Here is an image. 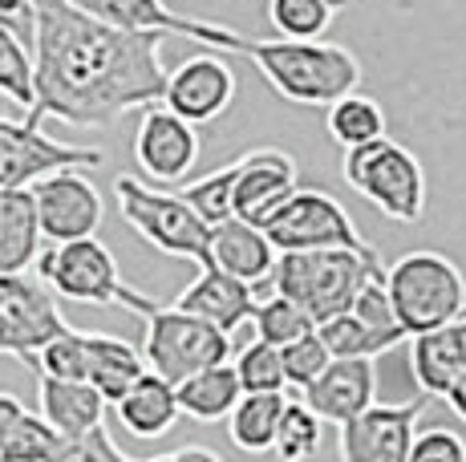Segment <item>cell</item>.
<instances>
[{"label": "cell", "instance_id": "obj_1", "mask_svg": "<svg viewBox=\"0 0 466 462\" xmlns=\"http://www.w3.org/2000/svg\"><path fill=\"white\" fill-rule=\"evenodd\" d=\"M37 5V110L77 130H106L130 110L158 105L167 94L158 33H130L82 13L69 0Z\"/></svg>", "mask_w": 466, "mask_h": 462}, {"label": "cell", "instance_id": "obj_2", "mask_svg": "<svg viewBox=\"0 0 466 462\" xmlns=\"http://www.w3.org/2000/svg\"><path fill=\"white\" fill-rule=\"evenodd\" d=\"M239 57L256 61L264 82L292 105H333L361 85V61L337 41H256L239 33Z\"/></svg>", "mask_w": 466, "mask_h": 462}, {"label": "cell", "instance_id": "obj_3", "mask_svg": "<svg viewBox=\"0 0 466 462\" xmlns=\"http://www.w3.org/2000/svg\"><path fill=\"white\" fill-rule=\"evenodd\" d=\"M385 264L373 247H325V252H280L272 272V292L297 300L317 325L349 313Z\"/></svg>", "mask_w": 466, "mask_h": 462}, {"label": "cell", "instance_id": "obj_4", "mask_svg": "<svg viewBox=\"0 0 466 462\" xmlns=\"http://www.w3.org/2000/svg\"><path fill=\"white\" fill-rule=\"evenodd\" d=\"M37 276L57 292L61 300L74 305H97V308H127V313L147 321L158 308V300L142 296L130 288L118 272L114 252L97 236L69 239V244H49V252L37 256Z\"/></svg>", "mask_w": 466, "mask_h": 462}, {"label": "cell", "instance_id": "obj_5", "mask_svg": "<svg viewBox=\"0 0 466 462\" xmlns=\"http://www.w3.org/2000/svg\"><path fill=\"white\" fill-rule=\"evenodd\" d=\"M114 199H118V216L127 219V227L138 231L155 252L211 268V224L178 191H158L134 175H118Z\"/></svg>", "mask_w": 466, "mask_h": 462}, {"label": "cell", "instance_id": "obj_6", "mask_svg": "<svg viewBox=\"0 0 466 462\" xmlns=\"http://www.w3.org/2000/svg\"><path fill=\"white\" fill-rule=\"evenodd\" d=\"M385 288L398 308V321L410 336L462 321L466 313V280L459 264L442 252H406L385 268Z\"/></svg>", "mask_w": 466, "mask_h": 462}, {"label": "cell", "instance_id": "obj_7", "mask_svg": "<svg viewBox=\"0 0 466 462\" xmlns=\"http://www.w3.org/2000/svg\"><path fill=\"white\" fill-rule=\"evenodd\" d=\"M340 175L361 199H370L393 224H422L426 216V171L414 150H406L390 135L353 146L340 158Z\"/></svg>", "mask_w": 466, "mask_h": 462}, {"label": "cell", "instance_id": "obj_8", "mask_svg": "<svg viewBox=\"0 0 466 462\" xmlns=\"http://www.w3.org/2000/svg\"><path fill=\"white\" fill-rule=\"evenodd\" d=\"M142 357L147 369L167 377L170 386L195 377V373L211 366H228L231 361V336L199 316L183 313L178 305H158L147 316V341H142Z\"/></svg>", "mask_w": 466, "mask_h": 462}, {"label": "cell", "instance_id": "obj_9", "mask_svg": "<svg viewBox=\"0 0 466 462\" xmlns=\"http://www.w3.org/2000/svg\"><path fill=\"white\" fill-rule=\"evenodd\" d=\"M57 300L61 296L41 276H0V353L37 373L41 349L69 328Z\"/></svg>", "mask_w": 466, "mask_h": 462}, {"label": "cell", "instance_id": "obj_10", "mask_svg": "<svg viewBox=\"0 0 466 462\" xmlns=\"http://www.w3.org/2000/svg\"><path fill=\"white\" fill-rule=\"evenodd\" d=\"M102 163L97 146L49 138L37 118H0V186H33L57 171H97Z\"/></svg>", "mask_w": 466, "mask_h": 462}, {"label": "cell", "instance_id": "obj_11", "mask_svg": "<svg viewBox=\"0 0 466 462\" xmlns=\"http://www.w3.org/2000/svg\"><path fill=\"white\" fill-rule=\"evenodd\" d=\"M276 252H325V247H370L349 211L329 191H300L264 227Z\"/></svg>", "mask_w": 466, "mask_h": 462}, {"label": "cell", "instance_id": "obj_12", "mask_svg": "<svg viewBox=\"0 0 466 462\" xmlns=\"http://www.w3.org/2000/svg\"><path fill=\"white\" fill-rule=\"evenodd\" d=\"M69 5H77L82 13L97 16V21H106V25H118V29L158 33V37H187V41H195V45L223 49V53H231L239 41V29L175 13V8H167V0H69Z\"/></svg>", "mask_w": 466, "mask_h": 462}, {"label": "cell", "instance_id": "obj_13", "mask_svg": "<svg viewBox=\"0 0 466 462\" xmlns=\"http://www.w3.org/2000/svg\"><path fill=\"white\" fill-rule=\"evenodd\" d=\"M426 394L401 406H378L349 417L340 430V462H410L418 438V417H422Z\"/></svg>", "mask_w": 466, "mask_h": 462}, {"label": "cell", "instance_id": "obj_14", "mask_svg": "<svg viewBox=\"0 0 466 462\" xmlns=\"http://www.w3.org/2000/svg\"><path fill=\"white\" fill-rule=\"evenodd\" d=\"M134 163L150 183H183L199 163V126L163 102L147 105L134 130Z\"/></svg>", "mask_w": 466, "mask_h": 462}, {"label": "cell", "instance_id": "obj_15", "mask_svg": "<svg viewBox=\"0 0 466 462\" xmlns=\"http://www.w3.org/2000/svg\"><path fill=\"white\" fill-rule=\"evenodd\" d=\"M37 199V219L41 236L49 244H69V239H89L97 236L106 216V203L97 186L86 179V171H57L49 179L29 186Z\"/></svg>", "mask_w": 466, "mask_h": 462}, {"label": "cell", "instance_id": "obj_16", "mask_svg": "<svg viewBox=\"0 0 466 462\" xmlns=\"http://www.w3.org/2000/svg\"><path fill=\"white\" fill-rule=\"evenodd\" d=\"M236 69L215 53H195V57L178 61L167 74V94L163 105L187 118L191 126H208V122L223 118L236 102Z\"/></svg>", "mask_w": 466, "mask_h": 462}, {"label": "cell", "instance_id": "obj_17", "mask_svg": "<svg viewBox=\"0 0 466 462\" xmlns=\"http://www.w3.org/2000/svg\"><path fill=\"white\" fill-rule=\"evenodd\" d=\"M239 183H236V219H248L256 227H268L276 211L300 191V166L289 150L259 146L236 158Z\"/></svg>", "mask_w": 466, "mask_h": 462}, {"label": "cell", "instance_id": "obj_18", "mask_svg": "<svg viewBox=\"0 0 466 462\" xmlns=\"http://www.w3.org/2000/svg\"><path fill=\"white\" fill-rule=\"evenodd\" d=\"M378 402V366L373 357H333V366L304 389V406L320 422L345 426Z\"/></svg>", "mask_w": 466, "mask_h": 462}, {"label": "cell", "instance_id": "obj_19", "mask_svg": "<svg viewBox=\"0 0 466 462\" xmlns=\"http://www.w3.org/2000/svg\"><path fill=\"white\" fill-rule=\"evenodd\" d=\"M183 313L199 316V321H208L215 328H223V333H236L239 325H248L256 316V288L236 276H228L223 268H199V276L187 284L183 292H178L175 300Z\"/></svg>", "mask_w": 466, "mask_h": 462}, {"label": "cell", "instance_id": "obj_20", "mask_svg": "<svg viewBox=\"0 0 466 462\" xmlns=\"http://www.w3.org/2000/svg\"><path fill=\"white\" fill-rule=\"evenodd\" d=\"M276 264H280V252H276V244L268 239L264 227L236 216L211 227V268H223L228 276L256 288V284L272 280Z\"/></svg>", "mask_w": 466, "mask_h": 462}, {"label": "cell", "instance_id": "obj_21", "mask_svg": "<svg viewBox=\"0 0 466 462\" xmlns=\"http://www.w3.org/2000/svg\"><path fill=\"white\" fill-rule=\"evenodd\" d=\"M410 373L426 397H446L466 373V321L410 336Z\"/></svg>", "mask_w": 466, "mask_h": 462}, {"label": "cell", "instance_id": "obj_22", "mask_svg": "<svg viewBox=\"0 0 466 462\" xmlns=\"http://www.w3.org/2000/svg\"><path fill=\"white\" fill-rule=\"evenodd\" d=\"M114 417L138 442L167 438L170 426L183 417V410H178V389L167 377H158V373H142L127 394L114 402Z\"/></svg>", "mask_w": 466, "mask_h": 462}, {"label": "cell", "instance_id": "obj_23", "mask_svg": "<svg viewBox=\"0 0 466 462\" xmlns=\"http://www.w3.org/2000/svg\"><path fill=\"white\" fill-rule=\"evenodd\" d=\"M37 406H41V417L61 438H82V434L106 426V406L110 402L89 381L37 377Z\"/></svg>", "mask_w": 466, "mask_h": 462}, {"label": "cell", "instance_id": "obj_24", "mask_svg": "<svg viewBox=\"0 0 466 462\" xmlns=\"http://www.w3.org/2000/svg\"><path fill=\"white\" fill-rule=\"evenodd\" d=\"M41 219L29 186H0V276L29 272L41 256Z\"/></svg>", "mask_w": 466, "mask_h": 462}, {"label": "cell", "instance_id": "obj_25", "mask_svg": "<svg viewBox=\"0 0 466 462\" xmlns=\"http://www.w3.org/2000/svg\"><path fill=\"white\" fill-rule=\"evenodd\" d=\"M178 410H183L191 422H228L231 410L244 397V381H239L236 366H211L195 377L178 381Z\"/></svg>", "mask_w": 466, "mask_h": 462}, {"label": "cell", "instance_id": "obj_26", "mask_svg": "<svg viewBox=\"0 0 466 462\" xmlns=\"http://www.w3.org/2000/svg\"><path fill=\"white\" fill-rule=\"evenodd\" d=\"M86 336H89V377L86 381L94 389H102V397L114 406L142 373H150L147 357L130 341H122V336H110V333H86Z\"/></svg>", "mask_w": 466, "mask_h": 462}, {"label": "cell", "instance_id": "obj_27", "mask_svg": "<svg viewBox=\"0 0 466 462\" xmlns=\"http://www.w3.org/2000/svg\"><path fill=\"white\" fill-rule=\"evenodd\" d=\"M284 410H289L284 394H244L239 406L228 417L231 442H236L239 450H248V455H264V450H272L276 430H280V422H284Z\"/></svg>", "mask_w": 466, "mask_h": 462}, {"label": "cell", "instance_id": "obj_28", "mask_svg": "<svg viewBox=\"0 0 466 462\" xmlns=\"http://www.w3.org/2000/svg\"><path fill=\"white\" fill-rule=\"evenodd\" d=\"M325 126H329V138L340 150L370 146V142L385 138V110H381V102H373L365 94H345L340 102L329 105Z\"/></svg>", "mask_w": 466, "mask_h": 462}, {"label": "cell", "instance_id": "obj_29", "mask_svg": "<svg viewBox=\"0 0 466 462\" xmlns=\"http://www.w3.org/2000/svg\"><path fill=\"white\" fill-rule=\"evenodd\" d=\"M0 94L16 97L25 110H37V57L25 37L0 25Z\"/></svg>", "mask_w": 466, "mask_h": 462}, {"label": "cell", "instance_id": "obj_30", "mask_svg": "<svg viewBox=\"0 0 466 462\" xmlns=\"http://www.w3.org/2000/svg\"><path fill=\"white\" fill-rule=\"evenodd\" d=\"M333 0H268V21L284 41H320L333 25Z\"/></svg>", "mask_w": 466, "mask_h": 462}, {"label": "cell", "instance_id": "obj_31", "mask_svg": "<svg viewBox=\"0 0 466 462\" xmlns=\"http://www.w3.org/2000/svg\"><path fill=\"white\" fill-rule=\"evenodd\" d=\"M252 328H256V341H268V345H276V349H284V345H292V341H300V336L317 333V321L304 313L297 300L272 292L268 300H259V305H256Z\"/></svg>", "mask_w": 466, "mask_h": 462}, {"label": "cell", "instance_id": "obj_32", "mask_svg": "<svg viewBox=\"0 0 466 462\" xmlns=\"http://www.w3.org/2000/svg\"><path fill=\"white\" fill-rule=\"evenodd\" d=\"M236 183H239V163H228V166H219V171L203 175V179L187 183L178 195L215 227L236 216Z\"/></svg>", "mask_w": 466, "mask_h": 462}, {"label": "cell", "instance_id": "obj_33", "mask_svg": "<svg viewBox=\"0 0 466 462\" xmlns=\"http://www.w3.org/2000/svg\"><path fill=\"white\" fill-rule=\"evenodd\" d=\"M244 381V394H284L289 377H284V357L276 345L268 341H252L239 349V357L231 361Z\"/></svg>", "mask_w": 466, "mask_h": 462}, {"label": "cell", "instance_id": "obj_34", "mask_svg": "<svg viewBox=\"0 0 466 462\" xmlns=\"http://www.w3.org/2000/svg\"><path fill=\"white\" fill-rule=\"evenodd\" d=\"M37 377H61V381H86L89 377V336L82 328H66L53 336L37 357Z\"/></svg>", "mask_w": 466, "mask_h": 462}, {"label": "cell", "instance_id": "obj_35", "mask_svg": "<svg viewBox=\"0 0 466 462\" xmlns=\"http://www.w3.org/2000/svg\"><path fill=\"white\" fill-rule=\"evenodd\" d=\"M349 313L361 316L385 349H398L401 341H410V333L398 321V308H393V300H390V288H385V276H373L370 284H365L361 296H357V305L349 308Z\"/></svg>", "mask_w": 466, "mask_h": 462}, {"label": "cell", "instance_id": "obj_36", "mask_svg": "<svg viewBox=\"0 0 466 462\" xmlns=\"http://www.w3.org/2000/svg\"><path fill=\"white\" fill-rule=\"evenodd\" d=\"M272 450L280 455V462H309L320 450V417L304 402H289Z\"/></svg>", "mask_w": 466, "mask_h": 462}, {"label": "cell", "instance_id": "obj_37", "mask_svg": "<svg viewBox=\"0 0 466 462\" xmlns=\"http://www.w3.org/2000/svg\"><path fill=\"white\" fill-rule=\"evenodd\" d=\"M61 447V434L41 414H25L21 426L0 447V462H49Z\"/></svg>", "mask_w": 466, "mask_h": 462}, {"label": "cell", "instance_id": "obj_38", "mask_svg": "<svg viewBox=\"0 0 466 462\" xmlns=\"http://www.w3.org/2000/svg\"><path fill=\"white\" fill-rule=\"evenodd\" d=\"M317 333L333 357H378V353H385V345L373 336V328L357 313H340L333 321L317 325Z\"/></svg>", "mask_w": 466, "mask_h": 462}, {"label": "cell", "instance_id": "obj_39", "mask_svg": "<svg viewBox=\"0 0 466 462\" xmlns=\"http://www.w3.org/2000/svg\"><path fill=\"white\" fill-rule=\"evenodd\" d=\"M280 357H284V377H289V386H297V389H309L320 373L333 366V353H329V345L320 341V333H309V336H300V341L284 345Z\"/></svg>", "mask_w": 466, "mask_h": 462}, {"label": "cell", "instance_id": "obj_40", "mask_svg": "<svg viewBox=\"0 0 466 462\" xmlns=\"http://www.w3.org/2000/svg\"><path fill=\"white\" fill-rule=\"evenodd\" d=\"M49 462H138V458L122 455V447H114L110 430L97 426V430L82 434V438H61L57 455H53Z\"/></svg>", "mask_w": 466, "mask_h": 462}, {"label": "cell", "instance_id": "obj_41", "mask_svg": "<svg viewBox=\"0 0 466 462\" xmlns=\"http://www.w3.org/2000/svg\"><path fill=\"white\" fill-rule=\"evenodd\" d=\"M410 462H466V442L446 426H430L414 438Z\"/></svg>", "mask_w": 466, "mask_h": 462}, {"label": "cell", "instance_id": "obj_42", "mask_svg": "<svg viewBox=\"0 0 466 462\" xmlns=\"http://www.w3.org/2000/svg\"><path fill=\"white\" fill-rule=\"evenodd\" d=\"M0 25L33 45V37H37V5L33 0H0Z\"/></svg>", "mask_w": 466, "mask_h": 462}, {"label": "cell", "instance_id": "obj_43", "mask_svg": "<svg viewBox=\"0 0 466 462\" xmlns=\"http://www.w3.org/2000/svg\"><path fill=\"white\" fill-rule=\"evenodd\" d=\"M29 414L25 410V402L16 394H8V389H0V447H5L8 442V434L16 430V426H21V417Z\"/></svg>", "mask_w": 466, "mask_h": 462}, {"label": "cell", "instance_id": "obj_44", "mask_svg": "<svg viewBox=\"0 0 466 462\" xmlns=\"http://www.w3.org/2000/svg\"><path fill=\"white\" fill-rule=\"evenodd\" d=\"M142 462H219L211 450H199V447H187L178 455H163V458H142Z\"/></svg>", "mask_w": 466, "mask_h": 462}, {"label": "cell", "instance_id": "obj_45", "mask_svg": "<svg viewBox=\"0 0 466 462\" xmlns=\"http://www.w3.org/2000/svg\"><path fill=\"white\" fill-rule=\"evenodd\" d=\"M446 406H451V410L466 422V373H462V377L451 386V394H446Z\"/></svg>", "mask_w": 466, "mask_h": 462}, {"label": "cell", "instance_id": "obj_46", "mask_svg": "<svg viewBox=\"0 0 466 462\" xmlns=\"http://www.w3.org/2000/svg\"><path fill=\"white\" fill-rule=\"evenodd\" d=\"M0 118H29V110H25L16 97H8V94H0Z\"/></svg>", "mask_w": 466, "mask_h": 462}, {"label": "cell", "instance_id": "obj_47", "mask_svg": "<svg viewBox=\"0 0 466 462\" xmlns=\"http://www.w3.org/2000/svg\"><path fill=\"white\" fill-rule=\"evenodd\" d=\"M333 5H349V0H333Z\"/></svg>", "mask_w": 466, "mask_h": 462}, {"label": "cell", "instance_id": "obj_48", "mask_svg": "<svg viewBox=\"0 0 466 462\" xmlns=\"http://www.w3.org/2000/svg\"><path fill=\"white\" fill-rule=\"evenodd\" d=\"M462 321H466V313H462Z\"/></svg>", "mask_w": 466, "mask_h": 462}]
</instances>
